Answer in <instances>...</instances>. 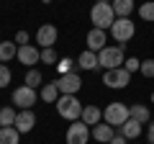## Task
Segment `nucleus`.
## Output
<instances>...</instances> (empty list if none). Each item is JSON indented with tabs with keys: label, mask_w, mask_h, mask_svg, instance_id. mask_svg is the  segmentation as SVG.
Instances as JSON below:
<instances>
[{
	"label": "nucleus",
	"mask_w": 154,
	"mask_h": 144,
	"mask_svg": "<svg viewBox=\"0 0 154 144\" xmlns=\"http://www.w3.org/2000/svg\"><path fill=\"white\" fill-rule=\"evenodd\" d=\"M82 108L85 105L80 103L75 95H59V100H57V113H59L62 118H67V121H80Z\"/></svg>",
	"instance_id": "2"
},
{
	"label": "nucleus",
	"mask_w": 154,
	"mask_h": 144,
	"mask_svg": "<svg viewBox=\"0 0 154 144\" xmlns=\"http://www.w3.org/2000/svg\"><path fill=\"white\" fill-rule=\"evenodd\" d=\"M77 67H80V70H98L100 67V62H98V54H95V52H90V49H85L82 54L77 57Z\"/></svg>",
	"instance_id": "15"
},
{
	"label": "nucleus",
	"mask_w": 154,
	"mask_h": 144,
	"mask_svg": "<svg viewBox=\"0 0 154 144\" xmlns=\"http://www.w3.org/2000/svg\"><path fill=\"white\" fill-rule=\"evenodd\" d=\"M18 62L26 67H33L36 62H41V52L36 49V46H18Z\"/></svg>",
	"instance_id": "12"
},
{
	"label": "nucleus",
	"mask_w": 154,
	"mask_h": 144,
	"mask_svg": "<svg viewBox=\"0 0 154 144\" xmlns=\"http://www.w3.org/2000/svg\"><path fill=\"white\" fill-rule=\"evenodd\" d=\"M13 41H16L18 46H28V41H31V39H28V31H18Z\"/></svg>",
	"instance_id": "31"
},
{
	"label": "nucleus",
	"mask_w": 154,
	"mask_h": 144,
	"mask_svg": "<svg viewBox=\"0 0 154 144\" xmlns=\"http://www.w3.org/2000/svg\"><path fill=\"white\" fill-rule=\"evenodd\" d=\"M90 136H93V131L88 129L85 121H72L67 129V144H88Z\"/></svg>",
	"instance_id": "7"
},
{
	"label": "nucleus",
	"mask_w": 154,
	"mask_h": 144,
	"mask_svg": "<svg viewBox=\"0 0 154 144\" xmlns=\"http://www.w3.org/2000/svg\"><path fill=\"white\" fill-rule=\"evenodd\" d=\"M8 83H11V70H8V67L0 62V88H5Z\"/></svg>",
	"instance_id": "30"
},
{
	"label": "nucleus",
	"mask_w": 154,
	"mask_h": 144,
	"mask_svg": "<svg viewBox=\"0 0 154 144\" xmlns=\"http://www.w3.org/2000/svg\"><path fill=\"white\" fill-rule=\"evenodd\" d=\"M36 100H38V93H36L33 88H28V85H23V88H16V90H13V103H16L18 108H23V111H28Z\"/></svg>",
	"instance_id": "9"
},
{
	"label": "nucleus",
	"mask_w": 154,
	"mask_h": 144,
	"mask_svg": "<svg viewBox=\"0 0 154 144\" xmlns=\"http://www.w3.org/2000/svg\"><path fill=\"white\" fill-rule=\"evenodd\" d=\"M13 126L18 129V134H28L33 126H36V113H33L31 108H28V111H21L16 116V124H13Z\"/></svg>",
	"instance_id": "11"
},
{
	"label": "nucleus",
	"mask_w": 154,
	"mask_h": 144,
	"mask_svg": "<svg viewBox=\"0 0 154 144\" xmlns=\"http://www.w3.org/2000/svg\"><path fill=\"white\" fill-rule=\"evenodd\" d=\"M128 116H131L134 121H139V124H149V108L141 105V103H136V105L128 108Z\"/></svg>",
	"instance_id": "20"
},
{
	"label": "nucleus",
	"mask_w": 154,
	"mask_h": 144,
	"mask_svg": "<svg viewBox=\"0 0 154 144\" xmlns=\"http://www.w3.org/2000/svg\"><path fill=\"white\" fill-rule=\"evenodd\" d=\"M123 70L131 72V75H134V72H139V70H141V59H136V57H128V59L123 62Z\"/></svg>",
	"instance_id": "28"
},
{
	"label": "nucleus",
	"mask_w": 154,
	"mask_h": 144,
	"mask_svg": "<svg viewBox=\"0 0 154 144\" xmlns=\"http://www.w3.org/2000/svg\"><path fill=\"white\" fill-rule=\"evenodd\" d=\"M18 129L16 126H3L0 129V144H18Z\"/></svg>",
	"instance_id": "22"
},
{
	"label": "nucleus",
	"mask_w": 154,
	"mask_h": 144,
	"mask_svg": "<svg viewBox=\"0 0 154 144\" xmlns=\"http://www.w3.org/2000/svg\"><path fill=\"white\" fill-rule=\"evenodd\" d=\"M152 103H154V93H152Z\"/></svg>",
	"instance_id": "35"
},
{
	"label": "nucleus",
	"mask_w": 154,
	"mask_h": 144,
	"mask_svg": "<svg viewBox=\"0 0 154 144\" xmlns=\"http://www.w3.org/2000/svg\"><path fill=\"white\" fill-rule=\"evenodd\" d=\"M75 64H77V59H69V57H64V59L57 62V72H59V75H69Z\"/></svg>",
	"instance_id": "25"
},
{
	"label": "nucleus",
	"mask_w": 154,
	"mask_h": 144,
	"mask_svg": "<svg viewBox=\"0 0 154 144\" xmlns=\"http://www.w3.org/2000/svg\"><path fill=\"white\" fill-rule=\"evenodd\" d=\"M149 144H154V124L149 121Z\"/></svg>",
	"instance_id": "33"
},
{
	"label": "nucleus",
	"mask_w": 154,
	"mask_h": 144,
	"mask_svg": "<svg viewBox=\"0 0 154 144\" xmlns=\"http://www.w3.org/2000/svg\"><path fill=\"white\" fill-rule=\"evenodd\" d=\"M59 88H57L54 83H46L44 88H41V93H38V98L44 100V103H57V100H59Z\"/></svg>",
	"instance_id": "18"
},
{
	"label": "nucleus",
	"mask_w": 154,
	"mask_h": 144,
	"mask_svg": "<svg viewBox=\"0 0 154 144\" xmlns=\"http://www.w3.org/2000/svg\"><path fill=\"white\" fill-rule=\"evenodd\" d=\"M41 62H46V64H57V62H59L54 46H51V49H41Z\"/></svg>",
	"instance_id": "27"
},
{
	"label": "nucleus",
	"mask_w": 154,
	"mask_h": 144,
	"mask_svg": "<svg viewBox=\"0 0 154 144\" xmlns=\"http://www.w3.org/2000/svg\"><path fill=\"white\" fill-rule=\"evenodd\" d=\"M134 33H136V23L131 18H116V23L110 26V36L118 41V46H126L134 39Z\"/></svg>",
	"instance_id": "3"
},
{
	"label": "nucleus",
	"mask_w": 154,
	"mask_h": 144,
	"mask_svg": "<svg viewBox=\"0 0 154 144\" xmlns=\"http://www.w3.org/2000/svg\"><path fill=\"white\" fill-rule=\"evenodd\" d=\"M16 116L18 113L13 111V108H0V129L3 126H13V124H16Z\"/></svg>",
	"instance_id": "23"
},
{
	"label": "nucleus",
	"mask_w": 154,
	"mask_h": 144,
	"mask_svg": "<svg viewBox=\"0 0 154 144\" xmlns=\"http://www.w3.org/2000/svg\"><path fill=\"white\" fill-rule=\"evenodd\" d=\"M121 136H126V139H136V136H141V124L134 121V118H128V121L121 126Z\"/></svg>",
	"instance_id": "19"
},
{
	"label": "nucleus",
	"mask_w": 154,
	"mask_h": 144,
	"mask_svg": "<svg viewBox=\"0 0 154 144\" xmlns=\"http://www.w3.org/2000/svg\"><path fill=\"white\" fill-rule=\"evenodd\" d=\"M80 118H82L88 126H98L100 118H103V111H100L98 105H85V108H82V116H80Z\"/></svg>",
	"instance_id": "16"
},
{
	"label": "nucleus",
	"mask_w": 154,
	"mask_h": 144,
	"mask_svg": "<svg viewBox=\"0 0 154 144\" xmlns=\"http://www.w3.org/2000/svg\"><path fill=\"white\" fill-rule=\"evenodd\" d=\"M105 41H108V36H105V31H100V28H90L88 31V49L90 52H95L98 54L100 49H105Z\"/></svg>",
	"instance_id": "13"
},
{
	"label": "nucleus",
	"mask_w": 154,
	"mask_h": 144,
	"mask_svg": "<svg viewBox=\"0 0 154 144\" xmlns=\"http://www.w3.org/2000/svg\"><path fill=\"white\" fill-rule=\"evenodd\" d=\"M23 83H26L28 88L36 90L38 85H41V72H38V70H28V75H26V80H23Z\"/></svg>",
	"instance_id": "26"
},
{
	"label": "nucleus",
	"mask_w": 154,
	"mask_h": 144,
	"mask_svg": "<svg viewBox=\"0 0 154 144\" xmlns=\"http://www.w3.org/2000/svg\"><path fill=\"white\" fill-rule=\"evenodd\" d=\"M98 62L100 67H105V70H118V67H123V46H105V49L98 52Z\"/></svg>",
	"instance_id": "5"
},
{
	"label": "nucleus",
	"mask_w": 154,
	"mask_h": 144,
	"mask_svg": "<svg viewBox=\"0 0 154 144\" xmlns=\"http://www.w3.org/2000/svg\"><path fill=\"white\" fill-rule=\"evenodd\" d=\"M126 142H128V139H126V136H121V134H116V136L110 139V144H126Z\"/></svg>",
	"instance_id": "32"
},
{
	"label": "nucleus",
	"mask_w": 154,
	"mask_h": 144,
	"mask_svg": "<svg viewBox=\"0 0 154 144\" xmlns=\"http://www.w3.org/2000/svg\"><path fill=\"white\" fill-rule=\"evenodd\" d=\"M90 21H93V28H100V31L110 28L116 23L113 5H110V3H95V5L90 8Z\"/></svg>",
	"instance_id": "1"
},
{
	"label": "nucleus",
	"mask_w": 154,
	"mask_h": 144,
	"mask_svg": "<svg viewBox=\"0 0 154 144\" xmlns=\"http://www.w3.org/2000/svg\"><path fill=\"white\" fill-rule=\"evenodd\" d=\"M36 41L41 49H51V46L57 44V26H51V23H46V26H41L36 31Z\"/></svg>",
	"instance_id": "10"
},
{
	"label": "nucleus",
	"mask_w": 154,
	"mask_h": 144,
	"mask_svg": "<svg viewBox=\"0 0 154 144\" xmlns=\"http://www.w3.org/2000/svg\"><path fill=\"white\" fill-rule=\"evenodd\" d=\"M95 3H108V0H95Z\"/></svg>",
	"instance_id": "34"
},
{
	"label": "nucleus",
	"mask_w": 154,
	"mask_h": 144,
	"mask_svg": "<svg viewBox=\"0 0 154 144\" xmlns=\"http://www.w3.org/2000/svg\"><path fill=\"white\" fill-rule=\"evenodd\" d=\"M113 5V11H116V18H131V13H134V0H113L110 3Z\"/></svg>",
	"instance_id": "17"
},
{
	"label": "nucleus",
	"mask_w": 154,
	"mask_h": 144,
	"mask_svg": "<svg viewBox=\"0 0 154 144\" xmlns=\"http://www.w3.org/2000/svg\"><path fill=\"white\" fill-rule=\"evenodd\" d=\"M13 57H18L16 41H0V62H8V59H13Z\"/></svg>",
	"instance_id": "21"
},
{
	"label": "nucleus",
	"mask_w": 154,
	"mask_h": 144,
	"mask_svg": "<svg viewBox=\"0 0 154 144\" xmlns=\"http://www.w3.org/2000/svg\"><path fill=\"white\" fill-rule=\"evenodd\" d=\"M128 83H131V72H126L123 67H118V70H105V75H103V85L105 88H113V90L126 88Z\"/></svg>",
	"instance_id": "6"
},
{
	"label": "nucleus",
	"mask_w": 154,
	"mask_h": 144,
	"mask_svg": "<svg viewBox=\"0 0 154 144\" xmlns=\"http://www.w3.org/2000/svg\"><path fill=\"white\" fill-rule=\"evenodd\" d=\"M103 118H105V124H110V126H123V124L131 118V116H128V105H126V103H118V100H113V103L105 105Z\"/></svg>",
	"instance_id": "4"
},
{
	"label": "nucleus",
	"mask_w": 154,
	"mask_h": 144,
	"mask_svg": "<svg viewBox=\"0 0 154 144\" xmlns=\"http://www.w3.org/2000/svg\"><path fill=\"white\" fill-rule=\"evenodd\" d=\"M144 77H154V59H144L141 62V70H139Z\"/></svg>",
	"instance_id": "29"
},
{
	"label": "nucleus",
	"mask_w": 154,
	"mask_h": 144,
	"mask_svg": "<svg viewBox=\"0 0 154 144\" xmlns=\"http://www.w3.org/2000/svg\"><path fill=\"white\" fill-rule=\"evenodd\" d=\"M139 16L144 21H154V0H146L144 5H139Z\"/></svg>",
	"instance_id": "24"
},
{
	"label": "nucleus",
	"mask_w": 154,
	"mask_h": 144,
	"mask_svg": "<svg viewBox=\"0 0 154 144\" xmlns=\"http://www.w3.org/2000/svg\"><path fill=\"white\" fill-rule=\"evenodd\" d=\"M54 85L59 88L62 95H75L77 90L82 88V80H80L77 72H69V75H59V77L54 80Z\"/></svg>",
	"instance_id": "8"
},
{
	"label": "nucleus",
	"mask_w": 154,
	"mask_h": 144,
	"mask_svg": "<svg viewBox=\"0 0 154 144\" xmlns=\"http://www.w3.org/2000/svg\"><path fill=\"white\" fill-rule=\"evenodd\" d=\"M113 136H116V131H113L110 124H98V126H93V139H95V142L110 144V139H113Z\"/></svg>",
	"instance_id": "14"
}]
</instances>
